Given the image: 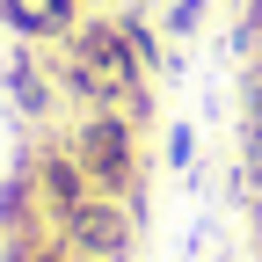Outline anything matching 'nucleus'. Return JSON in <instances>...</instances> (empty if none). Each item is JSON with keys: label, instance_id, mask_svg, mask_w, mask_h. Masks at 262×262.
<instances>
[{"label": "nucleus", "instance_id": "obj_3", "mask_svg": "<svg viewBox=\"0 0 262 262\" xmlns=\"http://www.w3.org/2000/svg\"><path fill=\"white\" fill-rule=\"evenodd\" d=\"M58 255L66 262H131L139 255V211L117 196H88L73 219H58Z\"/></svg>", "mask_w": 262, "mask_h": 262}, {"label": "nucleus", "instance_id": "obj_6", "mask_svg": "<svg viewBox=\"0 0 262 262\" xmlns=\"http://www.w3.org/2000/svg\"><path fill=\"white\" fill-rule=\"evenodd\" d=\"M8 95H15L29 117H51V80L37 73V58H29V51H15V66H8Z\"/></svg>", "mask_w": 262, "mask_h": 262}, {"label": "nucleus", "instance_id": "obj_5", "mask_svg": "<svg viewBox=\"0 0 262 262\" xmlns=\"http://www.w3.org/2000/svg\"><path fill=\"white\" fill-rule=\"evenodd\" d=\"M0 22L15 37H73L80 29V0H0Z\"/></svg>", "mask_w": 262, "mask_h": 262}, {"label": "nucleus", "instance_id": "obj_9", "mask_svg": "<svg viewBox=\"0 0 262 262\" xmlns=\"http://www.w3.org/2000/svg\"><path fill=\"white\" fill-rule=\"evenodd\" d=\"M219 262H233V255H219Z\"/></svg>", "mask_w": 262, "mask_h": 262}, {"label": "nucleus", "instance_id": "obj_7", "mask_svg": "<svg viewBox=\"0 0 262 262\" xmlns=\"http://www.w3.org/2000/svg\"><path fill=\"white\" fill-rule=\"evenodd\" d=\"M196 22H204V0H175V15H168V29H175V37H189Z\"/></svg>", "mask_w": 262, "mask_h": 262}, {"label": "nucleus", "instance_id": "obj_1", "mask_svg": "<svg viewBox=\"0 0 262 262\" xmlns=\"http://www.w3.org/2000/svg\"><path fill=\"white\" fill-rule=\"evenodd\" d=\"M66 88H73L88 110H124V117L146 110V66H139V51H131V37L117 22H80L73 29Z\"/></svg>", "mask_w": 262, "mask_h": 262}, {"label": "nucleus", "instance_id": "obj_8", "mask_svg": "<svg viewBox=\"0 0 262 262\" xmlns=\"http://www.w3.org/2000/svg\"><path fill=\"white\" fill-rule=\"evenodd\" d=\"M189 153H196V139L175 124V131H168V168H189Z\"/></svg>", "mask_w": 262, "mask_h": 262}, {"label": "nucleus", "instance_id": "obj_4", "mask_svg": "<svg viewBox=\"0 0 262 262\" xmlns=\"http://www.w3.org/2000/svg\"><path fill=\"white\" fill-rule=\"evenodd\" d=\"M22 175H29V189H37V204H44V219H51V226H58V219H73L88 196H95V182L80 175V160L66 153V146H44Z\"/></svg>", "mask_w": 262, "mask_h": 262}, {"label": "nucleus", "instance_id": "obj_2", "mask_svg": "<svg viewBox=\"0 0 262 262\" xmlns=\"http://www.w3.org/2000/svg\"><path fill=\"white\" fill-rule=\"evenodd\" d=\"M66 153L80 160V175L95 182V196H117V204L131 211H146V196H139V124H131L124 110H88L73 124V139H66Z\"/></svg>", "mask_w": 262, "mask_h": 262}]
</instances>
